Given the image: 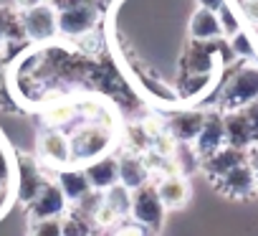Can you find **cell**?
I'll use <instances>...</instances> for the list:
<instances>
[{"mask_svg":"<svg viewBox=\"0 0 258 236\" xmlns=\"http://www.w3.org/2000/svg\"><path fill=\"white\" fill-rule=\"evenodd\" d=\"M255 99H258V66L248 64L230 76V81L220 94V104L225 107V112H235L248 107Z\"/></svg>","mask_w":258,"mask_h":236,"instance_id":"cell-1","label":"cell"},{"mask_svg":"<svg viewBox=\"0 0 258 236\" xmlns=\"http://www.w3.org/2000/svg\"><path fill=\"white\" fill-rule=\"evenodd\" d=\"M109 148V132L99 125L76 130L71 137V160H99Z\"/></svg>","mask_w":258,"mask_h":236,"instance_id":"cell-2","label":"cell"},{"mask_svg":"<svg viewBox=\"0 0 258 236\" xmlns=\"http://www.w3.org/2000/svg\"><path fill=\"white\" fill-rule=\"evenodd\" d=\"M21 23H23L26 36L33 38V41H48V38H53L58 33V13L48 3H43L38 8H31V11H23Z\"/></svg>","mask_w":258,"mask_h":236,"instance_id":"cell-3","label":"cell"},{"mask_svg":"<svg viewBox=\"0 0 258 236\" xmlns=\"http://www.w3.org/2000/svg\"><path fill=\"white\" fill-rule=\"evenodd\" d=\"M215 183H218V188H220L223 193H228V196H233V198H248V196L258 193V180H255L253 168L248 165V160L240 163V165H235L230 173H225V175L218 178Z\"/></svg>","mask_w":258,"mask_h":236,"instance_id":"cell-4","label":"cell"},{"mask_svg":"<svg viewBox=\"0 0 258 236\" xmlns=\"http://www.w3.org/2000/svg\"><path fill=\"white\" fill-rule=\"evenodd\" d=\"M132 213L145 226H160L165 206H162V201L157 196V188H150V185L137 188L135 196H132Z\"/></svg>","mask_w":258,"mask_h":236,"instance_id":"cell-5","label":"cell"},{"mask_svg":"<svg viewBox=\"0 0 258 236\" xmlns=\"http://www.w3.org/2000/svg\"><path fill=\"white\" fill-rule=\"evenodd\" d=\"M225 127H223V117L220 114H205V122L200 135L195 137V153L205 160L215 155L220 148H225Z\"/></svg>","mask_w":258,"mask_h":236,"instance_id":"cell-6","label":"cell"},{"mask_svg":"<svg viewBox=\"0 0 258 236\" xmlns=\"http://www.w3.org/2000/svg\"><path fill=\"white\" fill-rule=\"evenodd\" d=\"M99 18L96 3L91 6H79V8H69V11H58V31L66 36H84L94 28Z\"/></svg>","mask_w":258,"mask_h":236,"instance_id":"cell-7","label":"cell"},{"mask_svg":"<svg viewBox=\"0 0 258 236\" xmlns=\"http://www.w3.org/2000/svg\"><path fill=\"white\" fill-rule=\"evenodd\" d=\"M223 127H225V143L230 148H238V150H245V148H253L258 145L255 135H253V127L248 122V117L243 109H235V112H228L223 117Z\"/></svg>","mask_w":258,"mask_h":236,"instance_id":"cell-8","label":"cell"},{"mask_svg":"<svg viewBox=\"0 0 258 236\" xmlns=\"http://www.w3.org/2000/svg\"><path fill=\"white\" fill-rule=\"evenodd\" d=\"M38 153L51 165H66L71 163V140L58 130H48L38 137Z\"/></svg>","mask_w":258,"mask_h":236,"instance_id":"cell-9","label":"cell"},{"mask_svg":"<svg viewBox=\"0 0 258 236\" xmlns=\"http://www.w3.org/2000/svg\"><path fill=\"white\" fill-rule=\"evenodd\" d=\"M157 196L162 201L165 208H180L190 201V183L182 173H175V175H165L160 183H157Z\"/></svg>","mask_w":258,"mask_h":236,"instance_id":"cell-10","label":"cell"},{"mask_svg":"<svg viewBox=\"0 0 258 236\" xmlns=\"http://www.w3.org/2000/svg\"><path fill=\"white\" fill-rule=\"evenodd\" d=\"M63 203H66V196H63L61 185L43 183L41 193L33 198V213H36V218H56L63 211Z\"/></svg>","mask_w":258,"mask_h":236,"instance_id":"cell-11","label":"cell"},{"mask_svg":"<svg viewBox=\"0 0 258 236\" xmlns=\"http://www.w3.org/2000/svg\"><path fill=\"white\" fill-rule=\"evenodd\" d=\"M245 160H248V158H245V150H238V148L225 145V148H220L215 155L205 158V170H208V175H210L213 180H218V178H223L225 173H230L235 165H240V163H245Z\"/></svg>","mask_w":258,"mask_h":236,"instance_id":"cell-12","label":"cell"},{"mask_svg":"<svg viewBox=\"0 0 258 236\" xmlns=\"http://www.w3.org/2000/svg\"><path fill=\"white\" fill-rule=\"evenodd\" d=\"M190 36L195 41H215L223 36L220 31V21H218V13L215 11H208V8H198L190 18Z\"/></svg>","mask_w":258,"mask_h":236,"instance_id":"cell-13","label":"cell"},{"mask_svg":"<svg viewBox=\"0 0 258 236\" xmlns=\"http://www.w3.org/2000/svg\"><path fill=\"white\" fill-rule=\"evenodd\" d=\"M203 122H205V114L203 112H182V114H175L172 122H170V135L175 140H182V143H195V137L200 135L203 130Z\"/></svg>","mask_w":258,"mask_h":236,"instance_id":"cell-14","label":"cell"},{"mask_svg":"<svg viewBox=\"0 0 258 236\" xmlns=\"http://www.w3.org/2000/svg\"><path fill=\"white\" fill-rule=\"evenodd\" d=\"M84 173H86L91 188H99V191H106V188H111L114 183H119V165H116V160H111V158L94 160Z\"/></svg>","mask_w":258,"mask_h":236,"instance_id":"cell-15","label":"cell"},{"mask_svg":"<svg viewBox=\"0 0 258 236\" xmlns=\"http://www.w3.org/2000/svg\"><path fill=\"white\" fill-rule=\"evenodd\" d=\"M116 165H119V183H121L124 188L137 191V188L145 185V180H147V168H145V163H142L140 158L126 155V158H121Z\"/></svg>","mask_w":258,"mask_h":236,"instance_id":"cell-16","label":"cell"},{"mask_svg":"<svg viewBox=\"0 0 258 236\" xmlns=\"http://www.w3.org/2000/svg\"><path fill=\"white\" fill-rule=\"evenodd\" d=\"M58 185L69 201H81L91 193V183L84 170H63L58 178Z\"/></svg>","mask_w":258,"mask_h":236,"instance_id":"cell-17","label":"cell"},{"mask_svg":"<svg viewBox=\"0 0 258 236\" xmlns=\"http://www.w3.org/2000/svg\"><path fill=\"white\" fill-rule=\"evenodd\" d=\"M41 188H43V178H41L38 168L33 163L23 160V165H21V198L33 203V198L41 193Z\"/></svg>","mask_w":258,"mask_h":236,"instance_id":"cell-18","label":"cell"},{"mask_svg":"<svg viewBox=\"0 0 258 236\" xmlns=\"http://www.w3.org/2000/svg\"><path fill=\"white\" fill-rule=\"evenodd\" d=\"M101 201H104L106 206H111L119 216H124V213L132 211V196H129V188H124L121 183H114L111 188H106V193H104Z\"/></svg>","mask_w":258,"mask_h":236,"instance_id":"cell-19","label":"cell"},{"mask_svg":"<svg viewBox=\"0 0 258 236\" xmlns=\"http://www.w3.org/2000/svg\"><path fill=\"white\" fill-rule=\"evenodd\" d=\"M76 117V107L69 104V102H58V104H51L43 114V120L48 122V127H61V125H69Z\"/></svg>","mask_w":258,"mask_h":236,"instance_id":"cell-20","label":"cell"},{"mask_svg":"<svg viewBox=\"0 0 258 236\" xmlns=\"http://www.w3.org/2000/svg\"><path fill=\"white\" fill-rule=\"evenodd\" d=\"M218 21H220V31H223V36H228V38H233L238 31H243L240 18L235 16V11H233L228 3H223V6L218 8Z\"/></svg>","mask_w":258,"mask_h":236,"instance_id":"cell-21","label":"cell"},{"mask_svg":"<svg viewBox=\"0 0 258 236\" xmlns=\"http://www.w3.org/2000/svg\"><path fill=\"white\" fill-rule=\"evenodd\" d=\"M230 51H233V56L253 59V56H255V43L250 41V36H248L245 31H238V33L230 38Z\"/></svg>","mask_w":258,"mask_h":236,"instance_id":"cell-22","label":"cell"},{"mask_svg":"<svg viewBox=\"0 0 258 236\" xmlns=\"http://www.w3.org/2000/svg\"><path fill=\"white\" fill-rule=\"evenodd\" d=\"M31 236H61V223L56 218H38Z\"/></svg>","mask_w":258,"mask_h":236,"instance_id":"cell-23","label":"cell"},{"mask_svg":"<svg viewBox=\"0 0 258 236\" xmlns=\"http://www.w3.org/2000/svg\"><path fill=\"white\" fill-rule=\"evenodd\" d=\"M86 226L79 218H69L66 223H61V236H86Z\"/></svg>","mask_w":258,"mask_h":236,"instance_id":"cell-24","label":"cell"},{"mask_svg":"<svg viewBox=\"0 0 258 236\" xmlns=\"http://www.w3.org/2000/svg\"><path fill=\"white\" fill-rule=\"evenodd\" d=\"M243 112H245L248 122H250V127H253V135H255V140H258V99H255V102H250L248 107H243Z\"/></svg>","mask_w":258,"mask_h":236,"instance_id":"cell-25","label":"cell"},{"mask_svg":"<svg viewBox=\"0 0 258 236\" xmlns=\"http://www.w3.org/2000/svg\"><path fill=\"white\" fill-rule=\"evenodd\" d=\"M240 8H243V13L250 23H258V0H243Z\"/></svg>","mask_w":258,"mask_h":236,"instance_id":"cell-26","label":"cell"},{"mask_svg":"<svg viewBox=\"0 0 258 236\" xmlns=\"http://www.w3.org/2000/svg\"><path fill=\"white\" fill-rule=\"evenodd\" d=\"M114 236H145V231L140 226H121L114 231Z\"/></svg>","mask_w":258,"mask_h":236,"instance_id":"cell-27","label":"cell"},{"mask_svg":"<svg viewBox=\"0 0 258 236\" xmlns=\"http://www.w3.org/2000/svg\"><path fill=\"white\" fill-rule=\"evenodd\" d=\"M18 11H31V8H38L43 6V0H13Z\"/></svg>","mask_w":258,"mask_h":236,"instance_id":"cell-28","label":"cell"},{"mask_svg":"<svg viewBox=\"0 0 258 236\" xmlns=\"http://www.w3.org/2000/svg\"><path fill=\"white\" fill-rule=\"evenodd\" d=\"M198 3H200V8H208V11H215L218 13V8L225 3V0H198Z\"/></svg>","mask_w":258,"mask_h":236,"instance_id":"cell-29","label":"cell"},{"mask_svg":"<svg viewBox=\"0 0 258 236\" xmlns=\"http://www.w3.org/2000/svg\"><path fill=\"white\" fill-rule=\"evenodd\" d=\"M248 165L253 168V175H255V180H258V145L250 150V158H248Z\"/></svg>","mask_w":258,"mask_h":236,"instance_id":"cell-30","label":"cell"}]
</instances>
